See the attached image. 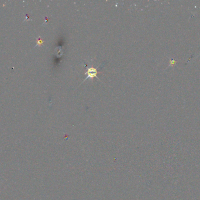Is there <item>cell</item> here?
I'll list each match as a JSON object with an SVG mask.
<instances>
[{"instance_id":"6da1fadb","label":"cell","mask_w":200,"mask_h":200,"mask_svg":"<svg viewBox=\"0 0 200 200\" xmlns=\"http://www.w3.org/2000/svg\"><path fill=\"white\" fill-rule=\"evenodd\" d=\"M86 67V66H85ZM99 67V66H98L97 68H94V67H93V66H91V67H90V68H87V72L85 73V75H87V76L85 77V78L84 79V80L81 82V83H83L85 81H86L87 79H88V78H91V79H93L94 77H96V78H97L99 81V79L98 78V77H97V74H98V71H97V69Z\"/></svg>"},{"instance_id":"7a4b0ae2","label":"cell","mask_w":200,"mask_h":200,"mask_svg":"<svg viewBox=\"0 0 200 200\" xmlns=\"http://www.w3.org/2000/svg\"><path fill=\"white\" fill-rule=\"evenodd\" d=\"M42 44H43V41L40 38V37L38 39V40H37V45H36V46L37 45H38V46H40L41 45H42Z\"/></svg>"},{"instance_id":"3957f363","label":"cell","mask_w":200,"mask_h":200,"mask_svg":"<svg viewBox=\"0 0 200 200\" xmlns=\"http://www.w3.org/2000/svg\"><path fill=\"white\" fill-rule=\"evenodd\" d=\"M200 55V53H199V54H198V55Z\"/></svg>"}]
</instances>
